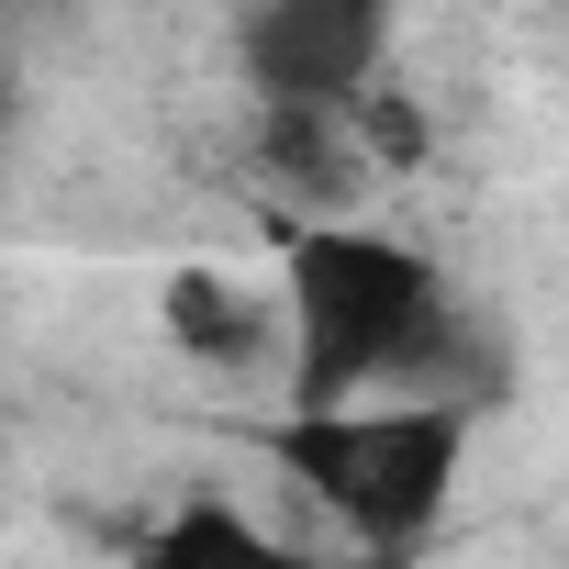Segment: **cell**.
I'll use <instances>...</instances> for the list:
<instances>
[{"label":"cell","mask_w":569,"mask_h":569,"mask_svg":"<svg viewBox=\"0 0 569 569\" xmlns=\"http://www.w3.org/2000/svg\"><path fill=\"white\" fill-rule=\"evenodd\" d=\"M279 325H291V402L369 391H480V336L447 268L369 223H279Z\"/></svg>","instance_id":"1"},{"label":"cell","mask_w":569,"mask_h":569,"mask_svg":"<svg viewBox=\"0 0 569 569\" xmlns=\"http://www.w3.org/2000/svg\"><path fill=\"white\" fill-rule=\"evenodd\" d=\"M469 436H480L469 391H369V402H291L268 425V458L369 558H402L436 536V513L469 469Z\"/></svg>","instance_id":"2"},{"label":"cell","mask_w":569,"mask_h":569,"mask_svg":"<svg viewBox=\"0 0 569 569\" xmlns=\"http://www.w3.org/2000/svg\"><path fill=\"white\" fill-rule=\"evenodd\" d=\"M402 0H257L246 12V79L268 101H347L380 79Z\"/></svg>","instance_id":"3"},{"label":"cell","mask_w":569,"mask_h":569,"mask_svg":"<svg viewBox=\"0 0 569 569\" xmlns=\"http://www.w3.org/2000/svg\"><path fill=\"white\" fill-rule=\"evenodd\" d=\"M157 325L190 369H257L268 336H279V302L246 291L234 268H168V291H157Z\"/></svg>","instance_id":"4"},{"label":"cell","mask_w":569,"mask_h":569,"mask_svg":"<svg viewBox=\"0 0 569 569\" xmlns=\"http://www.w3.org/2000/svg\"><path fill=\"white\" fill-rule=\"evenodd\" d=\"M257 157H268V179H279V190H302V212H336V201L369 179V157H358V134H347V112H336V101H268Z\"/></svg>","instance_id":"5"},{"label":"cell","mask_w":569,"mask_h":569,"mask_svg":"<svg viewBox=\"0 0 569 569\" xmlns=\"http://www.w3.org/2000/svg\"><path fill=\"white\" fill-rule=\"evenodd\" d=\"M336 112H347V134H358L369 168H425V157H436V123H425L413 90H380V79H369V90H347Z\"/></svg>","instance_id":"6"},{"label":"cell","mask_w":569,"mask_h":569,"mask_svg":"<svg viewBox=\"0 0 569 569\" xmlns=\"http://www.w3.org/2000/svg\"><path fill=\"white\" fill-rule=\"evenodd\" d=\"M146 558H279L246 513H223V502H190V513H168V525H146L134 536Z\"/></svg>","instance_id":"7"}]
</instances>
